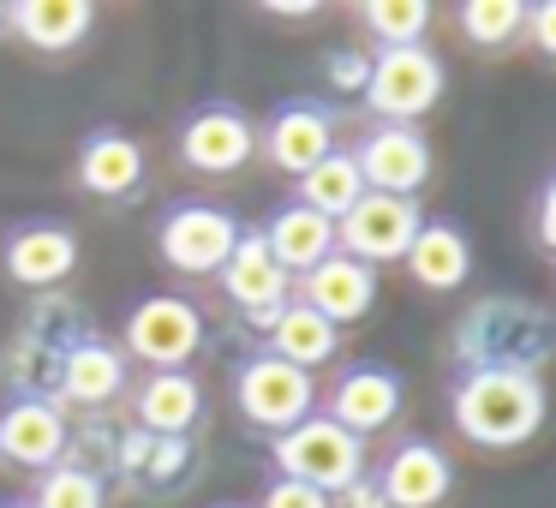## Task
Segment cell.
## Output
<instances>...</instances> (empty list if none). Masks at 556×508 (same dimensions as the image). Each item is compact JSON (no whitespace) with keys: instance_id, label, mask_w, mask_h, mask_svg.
I'll list each match as a JSON object with an SVG mask.
<instances>
[{"instance_id":"1","label":"cell","mask_w":556,"mask_h":508,"mask_svg":"<svg viewBox=\"0 0 556 508\" xmlns=\"http://www.w3.org/2000/svg\"><path fill=\"white\" fill-rule=\"evenodd\" d=\"M544 383L532 371H496V365H479V371H460L455 395H448V419L467 443L479 448H520L539 436L544 424Z\"/></svg>"},{"instance_id":"2","label":"cell","mask_w":556,"mask_h":508,"mask_svg":"<svg viewBox=\"0 0 556 508\" xmlns=\"http://www.w3.org/2000/svg\"><path fill=\"white\" fill-rule=\"evenodd\" d=\"M551 341H556V323L527 300H484V305H472L455 329V353H460L467 371L496 365V371H532L539 377Z\"/></svg>"},{"instance_id":"3","label":"cell","mask_w":556,"mask_h":508,"mask_svg":"<svg viewBox=\"0 0 556 508\" xmlns=\"http://www.w3.org/2000/svg\"><path fill=\"white\" fill-rule=\"evenodd\" d=\"M269 460H276L281 479H300L312 484V491H348V484H359L365 472V443L353 431H341L329 412H312V419H300L293 431L269 436Z\"/></svg>"},{"instance_id":"4","label":"cell","mask_w":556,"mask_h":508,"mask_svg":"<svg viewBox=\"0 0 556 508\" xmlns=\"http://www.w3.org/2000/svg\"><path fill=\"white\" fill-rule=\"evenodd\" d=\"M443 61L425 42L413 49H377L371 73H365V109L377 114V126H419V114H431L443 102Z\"/></svg>"},{"instance_id":"5","label":"cell","mask_w":556,"mask_h":508,"mask_svg":"<svg viewBox=\"0 0 556 508\" xmlns=\"http://www.w3.org/2000/svg\"><path fill=\"white\" fill-rule=\"evenodd\" d=\"M233 407H240L245 424L281 436L317 412V383L312 371H293V365L269 359V353H252V359L233 365Z\"/></svg>"},{"instance_id":"6","label":"cell","mask_w":556,"mask_h":508,"mask_svg":"<svg viewBox=\"0 0 556 508\" xmlns=\"http://www.w3.org/2000/svg\"><path fill=\"white\" fill-rule=\"evenodd\" d=\"M126 359H144L150 371H186V359L204 341V317H198L192 300L180 293H150L126 312Z\"/></svg>"},{"instance_id":"7","label":"cell","mask_w":556,"mask_h":508,"mask_svg":"<svg viewBox=\"0 0 556 508\" xmlns=\"http://www.w3.org/2000/svg\"><path fill=\"white\" fill-rule=\"evenodd\" d=\"M240 245V221L222 204H174L156 228V252L180 276H222V264Z\"/></svg>"},{"instance_id":"8","label":"cell","mask_w":556,"mask_h":508,"mask_svg":"<svg viewBox=\"0 0 556 508\" xmlns=\"http://www.w3.org/2000/svg\"><path fill=\"white\" fill-rule=\"evenodd\" d=\"M425 209L419 198H383V192H365L359 204L348 209V216L336 221V252L359 257V264H395V257H407L413 233H419Z\"/></svg>"},{"instance_id":"9","label":"cell","mask_w":556,"mask_h":508,"mask_svg":"<svg viewBox=\"0 0 556 508\" xmlns=\"http://www.w3.org/2000/svg\"><path fill=\"white\" fill-rule=\"evenodd\" d=\"M216 281H222V293H228V305L252 329H269L293 300V276L269 257V245H264L257 228H240V245H233V257L222 264Z\"/></svg>"},{"instance_id":"10","label":"cell","mask_w":556,"mask_h":508,"mask_svg":"<svg viewBox=\"0 0 556 508\" xmlns=\"http://www.w3.org/2000/svg\"><path fill=\"white\" fill-rule=\"evenodd\" d=\"M359 162L365 192L383 198H419V186L431 180V144H425L419 126H371L353 150Z\"/></svg>"},{"instance_id":"11","label":"cell","mask_w":556,"mask_h":508,"mask_svg":"<svg viewBox=\"0 0 556 508\" xmlns=\"http://www.w3.org/2000/svg\"><path fill=\"white\" fill-rule=\"evenodd\" d=\"M336 150V114H329V102H312V97H300V102H281L276 114H269V126H264V156L276 162L281 174H312L317 162Z\"/></svg>"},{"instance_id":"12","label":"cell","mask_w":556,"mask_h":508,"mask_svg":"<svg viewBox=\"0 0 556 508\" xmlns=\"http://www.w3.org/2000/svg\"><path fill=\"white\" fill-rule=\"evenodd\" d=\"M0 460H13L25 472H49L66 460V419L54 401L18 395L0 407Z\"/></svg>"},{"instance_id":"13","label":"cell","mask_w":556,"mask_h":508,"mask_svg":"<svg viewBox=\"0 0 556 508\" xmlns=\"http://www.w3.org/2000/svg\"><path fill=\"white\" fill-rule=\"evenodd\" d=\"M252 144H257V132L233 102H204V109L180 126V162L192 174H233L252 156Z\"/></svg>"},{"instance_id":"14","label":"cell","mask_w":556,"mask_h":508,"mask_svg":"<svg viewBox=\"0 0 556 508\" xmlns=\"http://www.w3.org/2000/svg\"><path fill=\"white\" fill-rule=\"evenodd\" d=\"M293 300L312 305L317 317H329L336 329L359 323V317L377 305V269L359 264V257H348V252H336V257H324L317 269H305L300 288H293Z\"/></svg>"},{"instance_id":"15","label":"cell","mask_w":556,"mask_h":508,"mask_svg":"<svg viewBox=\"0 0 556 508\" xmlns=\"http://www.w3.org/2000/svg\"><path fill=\"white\" fill-rule=\"evenodd\" d=\"M0 264L18 288H54L78 269V233L66 221H25V228L7 233Z\"/></svg>"},{"instance_id":"16","label":"cell","mask_w":556,"mask_h":508,"mask_svg":"<svg viewBox=\"0 0 556 508\" xmlns=\"http://www.w3.org/2000/svg\"><path fill=\"white\" fill-rule=\"evenodd\" d=\"M401 412V377L389 371V365H348V371L336 377V395H329V419L341 424V431H353L365 443L371 431H383V424H395Z\"/></svg>"},{"instance_id":"17","label":"cell","mask_w":556,"mask_h":508,"mask_svg":"<svg viewBox=\"0 0 556 508\" xmlns=\"http://www.w3.org/2000/svg\"><path fill=\"white\" fill-rule=\"evenodd\" d=\"M73 168H78V186L90 198L121 204V198H132L144 186V144L132 132H121V126H97V132H85Z\"/></svg>"},{"instance_id":"18","label":"cell","mask_w":556,"mask_h":508,"mask_svg":"<svg viewBox=\"0 0 556 508\" xmlns=\"http://www.w3.org/2000/svg\"><path fill=\"white\" fill-rule=\"evenodd\" d=\"M401 264H407V276L419 281V288L455 293L460 281L472 276V240H467V228H460V221H443V216L431 221V216H425Z\"/></svg>"},{"instance_id":"19","label":"cell","mask_w":556,"mask_h":508,"mask_svg":"<svg viewBox=\"0 0 556 508\" xmlns=\"http://www.w3.org/2000/svg\"><path fill=\"white\" fill-rule=\"evenodd\" d=\"M54 389H61L73 407H109L126 389V353L114 341L78 335L73 347L61 353V371H54Z\"/></svg>"},{"instance_id":"20","label":"cell","mask_w":556,"mask_h":508,"mask_svg":"<svg viewBox=\"0 0 556 508\" xmlns=\"http://www.w3.org/2000/svg\"><path fill=\"white\" fill-rule=\"evenodd\" d=\"M455 484V467L437 443H401L395 455L383 460V503L389 508H437Z\"/></svg>"},{"instance_id":"21","label":"cell","mask_w":556,"mask_h":508,"mask_svg":"<svg viewBox=\"0 0 556 508\" xmlns=\"http://www.w3.org/2000/svg\"><path fill=\"white\" fill-rule=\"evenodd\" d=\"M132 412L144 436H192L198 419H204V389H198L192 371H150L138 383Z\"/></svg>"},{"instance_id":"22","label":"cell","mask_w":556,"mask_h":508,"mask_svg":"<svg viewBox=\"0 0 556 508\" xmlns=\"http://www.w3.org/2000/svg\"><path fill=\"white\" fill-rule=\"evenodd\" d=\"M269 245V257H276L288 276H305V269H317L324 257H336V221L317 216V209L305 204H288L269 216V228H257Z\"/></svg>"},{"instance_id":"23","label":"cell","mask_w":556,"mask_h":508,"mask_svg":"<svg viewBox=\"0 0 556 508\" xmlns=\"http://www.w3.org/2000/svg\"><path fill=\"white\" fill-rule=\"evenodd\" d=\"M264 341H269V347H264L269 359L293 365V371H317V365H329V359H336L341 329L329 323V317H317L312 305L288 300V312H281L276 323L264 329Z\"/></svg>"},{"instance_id":"24","label":"cell","mask_w":556,"mask_h":508,"mask_svg":"<svg viewBox=\"0 0 556 508\" xmlns=\"http://www.w3.org/2000/svg\"><path fill=\"white\" fill-rule=\"evenodd\" d=\"M97 30L90 0H18L13 7V37H25L42 54H66Z\"/></svg>"},{"instance_id":"25","label":"cell","mask_w":556,"mask_h":508,"mask_svg":"<svg viewBox=\"0 0 556 508\" xmlns=\"http://www.w3.org/2000/svg\"><path fill=\"white\" fill-rule=\"evenodd\" d=\"M359 198H365V180H359L353 150H329L312 174H300V198H293V204H305V209H317V216L341 221Z\"/></svg>"},{"instance_id":"26","label":"cell","mask_w":556,"mask_h":508,"mask_svg":"<svg viewBox=\"0 0 556 508\" xmlns=\"http://www.w3.org/2000/svg\"><path fill=\"white\" fill-rule=\"evenodd\" d=\"M455 25L472 49H508L515 37H527V0H460Z\"/></svg>"},{"instance_id":"27","label":"cell","mask_w":556,"mask_h":508,"mask_svg":"<svg viewBox=\"0 0 556 508\" xmlns=\"http://www.w3.org/2000/svg\"><path fill=\"white\" fill-rule=\"evenodd\" d=\"M121 467L138 472V479H150L156 491H168L174 479L192 472V443H186V436H144V431H138V436H126Z\"/></svg>"},{"instance_id":"28","label":"cell","mask_w":556,"mask_h":508,"mask_svg":"<svg viewBox=\"0 0 556 508\" xmlns=\"http://www.w3.org/2000/svg\"><path fill=\"white\" fill-rule=\"evenodd\" d=\"M30 508H109V484L90 467H78V460H61V467H49L37 479Z\"/></svg>"},{"instance_id":"29","label":"cell","mask_w":556,"mask_h":508,"mask_svg":"<svg viewBox=\"0 0 556 508\" xmlns=\"http://www.w3.org/2000/svg\"><path fill=\"white\" fill-rule=\"evenodd\" d=\"M359 18L383 49H413V42H425V30H431L437 13L425 0H365Z\"/></svg>"},{"instance_id":"30","label":"cell","mask_w":556,"mask_h":508,"mask_svg":"<svg viewBox=\"0 0 556 508\" xmlns=\"http://www.w3.org/2000/svg\"><path fill=\"white\" fill-rule=\"evenodd\" d=\"M257 508H329V496L324 491H312V484H300V479H269L264 484V496H257Z\"/></svg>"},{"instance_id":"31","label":"cell","mask_w":556,"mask_h":508,"mask_svg":"<svg viewBox=\"0 0 556 508\" xmlns=\"http://www.w3.org/2000/svg\"><path fill=\"white\" fill-rule=\"evenodd\" d=\"M527 37H532V49H539L544 61H556V0L527 7Z\"/></svg>"},{"instance_id":"32","label":"cell","mask_w":556,"mask_h":508,"mask_svg":"<svg viewBox=\"0 0 556 508\" xmlns=\"http://www.w3.org/2000/svg\"><path fill=\"white\" fill-rule=\"evenodd\" d=\"M365 73H371V61H365V54H353V49H341L336 61H329V78H336L341 90H365Z\"/></svg>"},{"instance_id":"33","label":"cell","mask_w":556,"mask_h":508,"mask_svg":"<svg viewBox=\"0 0 556 508\" xmlns=\"http://www.w3.org/2000/svg\"><path fill=\"white\" fill-rule=\"evenodd\" d=\"M539 240H544V252H556V180L539 192Z\"/></svg>"},{"instance_id":"34","label":"cell","mask_w":556,"mask_h":508,"mask_svg":"<svg viewBox=\"0 0 556 508\" xmlns=\"http://www.w3.org/2000/svg\"><path fill=\"white\" fill-rule=\"evenodd\" d=\"M0 30H13V7H0Z\"/></svg>"},{"instance_id":"35","label":"cell","mask_w":556,"mask_h":508,"mask_svg":"<svg viewBox=\"0 0 556 508\" xmlns=\"http://www.w3.org/2000/svg\"><path fill=\"white\" fill-rule=\"evenodd\" d=\"M7 508H30V503H7Z\"/></svg>"},{"instance_id":"36","label":"cell","mask_w":556,"mask_h":508,"mask_svg":"<svg viewBox=\"0 0 556 508\" xmlns=\"http://www.w3.org/2000/svg\"><path fill=\"white\" fill-rule=\"evenodd\" d=\"M222 508H240V503H222Z\"/></svg>"}]
</instances>
